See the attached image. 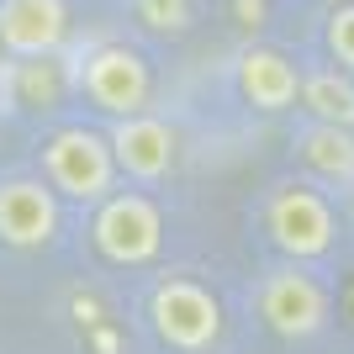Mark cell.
Masks as SVG:
<instances>
[{"label":"cell","instance_id":"obj_1","mask_svg":"<svg viewBox=\"0 0 354 354\" xmlns=\"http://www.w3.org/2000/svg\"><path fill=\"white\" fill-rule=\"evenodd\" d=\"M37 175L69 207H101L122 185L117 159H111V138H106V127H90V122H64V127H53L43 138Z\"/></svg>","mask_w":354,"mask_h":354},{"label":"cell","instance_id":"obj_2","mask_svg":"<svg viewBox=\"0 0 354 354\" xmlns=\"http://www.w3.org/2000/svg\"><path fill=\"white\" fill-rule=\"evenodd\" d=\"M259 222H265L270 249L286 265H317L339 249V212L312 180H275L259 207Z\"/></svg>","mask_w":354,"mask_h":354},{"label":"cell","instance_id":"obj_3","mask_svg":"<svg viewBox=\"0 0 354 354\" xmlns=\"http://www.w3.org/2000/svg\"><path fill=\"white\" fill-rule=\"evenodd\" d=\"M74 95L106 122L138 117L153 106V64L133 43H95L74 64Z\"/></svg>","mask_w":354,"mask_h":354},{"label":"cell","instance_id":"obj_4","mask_svg":"<svg viewBox=\"0 0 354 354\" xmlns=\"http://www.w3.org/2000/svg\"><path fill=\"white\" fill-rule=\"evenodd\" d=\"M90 249L117 270H143L164 254V207L148 191H117L101 207H90Z\"/></svg>","mask_w":354,"mask_h":354},{"label":"cell","instance_id":"obj_5","mask_svg":"<svg viewBox=\"0 0 354 354\" xmlns=\"http://www.w3.org/2000/svg\"><path fill=\"white\" fill-rule=\"evenodd\" d=\"M148 328H153V339L164 349L175 354H207L222 344V301L212 286L191 281V275H164L153 291H148V307H143Z\"/></svg>","mask_w":354,"mask_h":354},{"label":"cell","instance_id":"obj_6","mask_svg":"<svg viewBox=\"0 0 354 354\" xmlns=\"http://www.w3.org/2000/svg\"><path fill=\"white\" fill-rule=\"evenodd\" d=\"M254 312L275 339L301 344L328 328V286L312 275V265H275L259 275Z\"/></svg>","mask_w":354,"mask_h":354},{"label":"cell","instance_id":"obj_7","mask_svg":"<svg viewBox=\"0 0 354 354\" xmlns=\"http://www.w3.org/2000/svg\"><path fill=\"white\" fill-rule=\"evenodd\" d=\"M59 233H64V201L43 175H27V169L0 175V249L16 254L53 249Z\"/></svg>","mask_w":354,"mask_h":354},{"label":"cell","instance_id":"obj_8","mask_svg":"<svg viewBox=\"0 0 354 354\" xmlns=\"http://www.w3.org/2000/svg\"><path fill=\"white\" fill-rule=\"evenodd\" d=\"M111 138V159H117V175L138 191L148 185H164L180 164V133L175 122H164L159 111H138V117H122L106 127Z\"/></svg>","mask_w":354,"mask_h":354},{"label":"cell","instance_id":"obj_9","mask_svg":"<svg viewBox=\"0 0 354 354\" xmlns=\"http://www.w3.org/2000/svg\"><path fill=\"white\" fill-rule=\"evenodd\" d=\"M233 85H238V101L254 106L259 117H286L301 101V64L270 43H249L233 59Z\"/></svg>","mask_w":354,"mask_h":354},{"label":"cell","instance_id":"obj_10","mask_svg":"<svg viewBox=\"0 0 354 354\" xmlns=\"http://www.w3.org/2000/svg\"><path fill=\"white\" fill-rule=\"evenodd\" d=\"M69 0H0V48L21 59H59L69 43Z\"/></svg>","mask_w":354,"mask_h":354},{"label":"cell","instance_id":"obj_11","mask_svg":"<svg viewBox=\"0 0 354 354\" xmlns=\"http://www.w3.org/2000/svg\"><path fill=\"white\" fill-rule=\"evenodd\" d=\"M296 159H301L312 185H323V191H354V133L323 127V122H301Z\"/></svg>","mask_w":354,"mask_h":354},{"label":"cell","instance_id":"obj_12","mask_svg":"<svg viewBox=\"0 0 354 354\" xmlns=\"http://www.w3.org/2000/svg\"><path fill=\"white\" fill-rule=\"evenodd\" d=\"M301 117L323 122V127H344L354 133V74H344L339 64H317L301 69Z\"/></svg>","mask_w":354,"mask_h":354},{"label":"cell","instance_id":"obj_13","mask_svg":"<svg viewBox=\"0 0 354 354\" xmlns=\"http://www.w3.org/2000/svg\"><path fill=\"white\" fill-rule=\"evenodd\" d=\"M64 95H74V69H64L59 59H21L16 64V106H59Z\"/></svg>","mask_w":354,"mask_h":354},{"label":"cell","instance_id":"obj_14","mask_svg":"<svg viewBox=\"0 0 354 354\" xmlns=\"http://www.w3.org/2000/svg\"><path fill=\"white\" fill-rule=\"evenodd\" d=\"M133 21L153 37H185L196 27V0H127Z\"/></svg>","mask_w":354,"mask_h":354},{"label":"cell","instance_id":"obj_15","mask_svg":"<svg viewBox=\"0 0 354 354\" xmlns=\"http://www.w3.org/2000/svg\"><path fill=\"white\" fill-rule=\"evenodd\" d=\"M323 48H328V64H339L344 74H354V6H333L328 11Z\"/></svg>","mask_w":354,"mask_h":354},{"label":"cell","instance_id":"obj_16","mask_svg":"<svg viewBox=\"0 0 354 354\" xmlns=\"http://www.w3.org/2000/svg\"><path fill=\"white\" fill-rule=\"evenodd\" d=\"M328 6H354V0H328Z\"/></svg>","mask_w":354,"mask_h":354}]
</instances>
